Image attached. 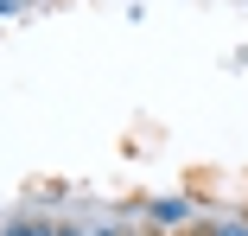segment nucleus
Returning a JSON list of instances; mask_svg holds the SVG:
<instances>
[{
	"instance_id": "1",
	"label": "nucleus",
	"mask_w": 248,
	"mask_h": 236,
	"mask_svg": "<svg viewBox=\"0 0 248 236\" xmlns=\"http://www.w3.org/2000/svg\"><path fill=\"white\" fill-rule=\"evenodd\" d=\"M146 217H153L159 230H178V223H191V198H185V192H166V198H146Z\"/></svg>"
},
{
	"instance_id": "2",
	"label": "nucleus",
	"mask_w": 248,
	"mask_h": 236,
	"mask_svg": "<svg viewBox=\"0 0 248 236\" xmlns=\"http://www.w3.org/2000/svg\"><path fill=\"white\" fill-rule=\"evenodd\" d=\"M0 236H58V223H45V217H13Z\"/></svg>"
},
{
	"instance_id": "3",
	"label": "nucleus",
	"mask_w": 248,
	"mask_h": 236,
	"mask_svg": "<svg viewBox=\"0 0 248 236\" xmlns=\"http://www.w3.org/2000/svg\"><path fill=\"white\" fill-rule=\"evenodd\" d=\"M204 236H248V211H235V217H217Z\"/></svg>"
},
{
	"instance_id": "4",
	"label": "nucleus",
	"mask_w": 248,
	"mask_h": 236,
	"mask_svg": "<svg viewBox=\"0 0 248 236\" xmlns=\"http://www.w3.org/2000/svg\"><path fill=\"white\" fill-rule=\"evenodd\" d=\"M19 7H26V0H0V19H13V13H19Z\"/></svg>"
},
{
	"instance_id": "5",
	"label": "nucleus",
	"mask_w": 248,
	"mask_h": 236,
	"mask_svg": "<svg viewBox=\"0 0 248 236\" xmlns=\"http://www.w3.org/2000/svg\"><path fill=\"white\" fill-rule=\"evenodd\" d=\"M83 236H121V230H115V223H102V230H83Z\"/></svg>"
},
{
	"instance_id": "6",
	"label": "nucleus",
	"mask_w": 248,
	"mask_h": 236,
	"mask_svg": "<svg viewBox=\"0 0 248 236\" xmlns=\"http://www.w3.org/2000/svg\"><path fill=\"white\" fill-rule=\"evenodd\" d=\"M58 236H83V230H70V223H58Z\"/></svg>"
}]
</instances>
